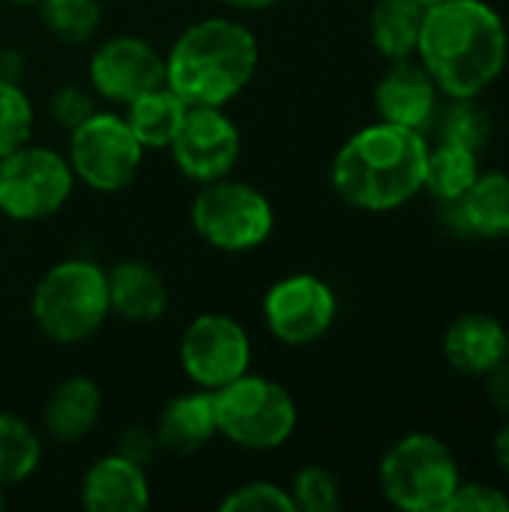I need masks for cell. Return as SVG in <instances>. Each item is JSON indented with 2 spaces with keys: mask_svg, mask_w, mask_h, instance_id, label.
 <instances>
[{
  "mask_svg": "<svg viewBox=\"0 0 509 512\" xmlns=\"http://www.w3.org/2000/svg\"><path fill=\"white\" fill-rule=\"evenodd\" d=\"M417 57L441 96L480 99L507 66V24L486 0H444L426 6Z\"/></svg>",
  "mask_w": 509,
  "mask_h": 512,
  "instance_id": "cell-1",
  "label": "cell"
},
{
  "mask_svg": "<svg viewBox=\"0 0 509 512\" xmlns=\"http://www.w3.org/2000/svg\"><path fill=\"white\" fill-rule=\"evenodd\" d=\"M426 159V132L378 120L339 147L330 165V183L348 207L390 213L423 192Z\"/></svg>",
  "mask_w": 509,
  "mask_h": 512,
  "instance_id": "cell-2",
  "label": "cell"
},
{
  "mask_svg": "<svg viewBox=\"0 0 509 512\" xmlns=\"http://www.w3.org/2000/svg\"><path fill=\"white\" fill-rule=\"evenodd\" d=\"M258 39L237 18H201L189 24L165 54V84L186 105L225 108L258 72Z\"/></svg>",
  "mask_w": 509,
  "mask_h": 512,
  "instance_id": "cell-3",
  "label": "cell"
},
{
  "mask_svg": "<svg viewBox=\"0 0 509 512\" xmlns=\"http://www.w3.org/2000/svg\"><path fill=\"white\" fill-rule=\"evenodd\" d=\"M30 315L39 333L57 345H78L96 336L108 315V276L90 258H63L33 285Z\"/></svg>",
  "mask_w": 509,
  "mask_h": 512,
  "instance_id": "cell-4",
  "label": "cell"
},
{
  "mask_svg": "<svg viewBox=\"0 0 509 512\" xmlns=\"http://www.w3.org/2000/svg\"><path fill=\"white\" fill-rule=\"evenodd\" d=\"M213 408L219 435L240 450H279L297 429L294 396L279 381L264 375L246 372L213 390Z\"/></svg>",
  "mask_w": 509,
  "mask_h": 512,
  "instance_id": "cell-5",
  "label": "cell"
},
{
  "mask_svg": "<svg viewBox=\"0 0 509 512\" xmlns=\"http://www.w3.org/2000/svg\"><path fill=\"white\" fill-rule=\"evenodd\" d=\"M384 498L402 512H444L462 474L453 450L429 432L399 438L378 468Z\"/></svg>",
  "mask_w": 509,
  "mask_h": 512,
  "instance_id": "cell-6",
  "label": "cell"
},
{
  "mask_svg": "<svg viewBox=\"0 0 509 512\" xmlns=\"http://www.w3.org/2000/svg\"><path fill=\"white\" fill-rule=\"evenodd\" d=\"M189 216L195 234L207 246L228 255L258 249L270 240L276 225L270 198L252 183L234 180L231 174L213 183H201Z\"/></svg>",
  "mask_w": 509,
  "mask_h": 512,
  "instance_id": "cell-7",
  "label": "cell"
},
{
  "mask_svg": "<svg viewBox=\"0 0 509 512\" xmlns=\"http://www.w3.org/2000/svg\"><path fill=\"white\" fill-rule=\"evenodd\" d=\"M144 144L117 111H93L69 132L66 159L78 183L93 192L126 189L144 162Z\"/></svg>",
  "mask_w": 509,
  "mask_h": 512,
  "instance_id": "cell-8",
  "label": "cell"
},
{
  "mask_svg": "<svg viewBox=\"0 0 509 512\" xmlns=\"http://www.w3.org/2000/svg\"><path fill=\"white\" fill-rule=\"evenodd\" d=\"M75 174L66 153L24 144L0 156V213L12 222H42L72 195Z\"/></svg>",
  "mask_w": 509,
  "mask_h": 512,
  "instance_id": "cell-9",
  "label": "cell"
},
{
  "mask_svg": "<svg viewBox=\"0 0 509 512\" xmlns=\"http://www.w3.org/2000/svg\"><path fill=\"white\" fill-rule=\"evenodd\" d=\"M180 369L198 390H219L252 366V342L246 327L222 312L192 318L180 336Z\"/></svg>",
  "mask_w": 509,
  "mask_h": 512,
  "instance_id": "cell-10",
  "label": "cell"
},
{
  "mask_svg": "<svg viewBox=\"0 0 509 512\" xmlns=\"http://www.w3.org/2000/svg\"><path fill=\"white\" fill-rule=\"evenodd\" d=\"M264 324L282 345L303 348L330 333L336 324V291L315 273H291L264 294Z\"/></svg>",
  "mask_w": 509,
  "mask_h": 512,
  "instance_id": "cell-11",
  "label": "cell"
},
{
  "mask_svg": "<svg viewBox=\"0 0 509 512\" xmlns=\"http://www.w3.org/2000/svg\"><path fill=\"white\" fill-rule=\"evenodd\" d=\"M171 156L192 183H213L234 174L243 150L237 123L216 105H189L180 132L171 141Z\"/></svg>",
  "mask_w": 509,
  "mask_h": 512,
  "instance_id": "cell-12",
  "label": "cell"
},
{
  "mask_svg": "<svg viewBox=\"0 0 509 512\" xmlns=\"http://www.w3.org/2000/svg\"><path fill=\"white\" fill-rule=\"evenodd\" d=\"M87 81L99 99L129 105L141 93L165 84V54L129 33L102 39L87 60Z\"/></svg>",
  "mask_w": 509,
  "mask_h": 512,
  "instance_id": "cell-13",
  "label": "cell"
},
{
  "mask_svg": "<svg viewBox=\"0 0 509 512\" xmlns=\"http://www.w3.org/2000/svg\"><path fill=\"white\" fill-rule=\"evenodd\" d=\"M438 84L432 75L411 60H393L384 78L375 87V108L384 123L426 132L438 114Z\"/></svg>",
  "mask_w": 509,
  "mask_h": 512,
  "instance_id": "cell-14",
  "label": "cell"
},
{
  "mask_svg": "<svg viewBox=\"0 0 509 512\" xmlns=\"http://www.w3.org/2000/svg\"><path fill=\"white\" fill-rule=\"evenodd\" d=\"M441 219L453 234L501 240L509 237V174L480 171L459 201H438Z\"/></svg>",
  "mask_w": 509,
  "mask_h": 512,
  "instance_id": "cell-15",
  "label": "cell"
},
{
  "mask_svg": "<svg viewBox=\"0 0 509 512\" xmlns=\"http://www.w3.org/2000/svg\"><path fill=\"white\" fill-rule=\"evenodd\" d=\"M81 504L90 512H141L150 504V480L144 465L108 453L81 477Z\"/></svg>",
  "mask_w": 509,
  "mask_h": 512,
  "instance_id": "cell-16",
  "label": "cell"
},
{
  "mask_svg": "<svg viewBox=\"0 0 509 512\" xmlns=\"http://www.w3.org/2000/svg\"><path fill=\"white\" fill-rule=\"evenodd\" d=\"M444 357L459 375L483 378L509 357L507 327L486 312L459 315L444 333Z\"/></svg>",
  "mask_w": 509,
  "mask_h": 512,
  "instance_id": "cell-17",
  "label": "cell"
},
{
  "mask_svg": "<svg viewBox=\"0 0 509 512\" xmlns=\"http://www.w3.org/2000/svg\"><path fill=\"white\" fill-rule=\"evenodd\" d=\"M108 276V303L111 315L129 324H153L168 309V285L162 273L138 258L117 261Z\"/></svg>",
  "mask_w": 509,
  "mask_h": 512,
  "instance_id": "cell-18",
  "label": "cell"
},
{
  "mask_svg": "<svg viewBox=\"0 0 509 512\" xmlns=\"http://www.w3.org/2000/svg\"><path fill=\"white\" fill-rule=\"evenodd\" d=\"M159 450L174 456H192L201 447H207L219 429H216V408L210 390H192L177 399H171L153 429Z\"/></svg>",
  "mask_w": 509,
  "mask_h": 512,
  "instance_id": "cell-19",
  "label": "cell"
},
{
  "mask_svg": "<svg viewBox=\"0 0 509 512\" xmlns=\"http://www.w3.org/2000/svg\"><path fill=\"white\" fill-rule=\"evenodd\" d=\"M99 414H102V393L96 381L84 375H72L51 390L42 408V423L57 444H75L96 429Z\"/></svg>",
  "mask_w": 509,
  "mask_h": 512,
  "instance_id": "cell-20",
  "label": "cell"
},
{
  "mask_svg": "<svg viewBox=\"0 0 509 512\" xmlns=\"http://www.w3.org/2000/svg\"><path fill=\"white\" fill-rule=\"evenodd\" d=\"M123 108H126L123 117L132 126L135 138L144 144V150H165V147H171L174 135L183 126V117L189 111V105L168 84H159V87L141 93L138 99H132Z\"/></svg>",
  "mask_w": 509,
  "mask_h": 512,
  "instance_id": "cell-21",
  "label": "cell"
},
{
  "mask_svg": "<svg viewBox=\"0 0 509 512\" xmlns=\"http://www.w3.org/2000/svg\"><path fill=\"white\" fill-rule=\"evenodd\" d=\"M423 12L417 0H378L369 18L372 45L387 60H411L417 54Z\"/></svg>",
  "mask_w": 509,
  "mask_h": 512,
  "instance_id": "cell-22",
  "label": "cell"
},
{
  "mask_svg": "<svg viewBox=\"0 0 509 512\" xmlns=\"http://www.w3.org/2000/svg\"><path fill=\"white\" fill-rule=\"evenodd\" d=\"M477 174H480V159L474 150L438 144V147H429L423 189L438 201H459L471 189Z\"/></svg>",
  "mask_w": 509,
  "mask_h": 512,
  "instance_id": "cell-23",
  "label": "cell"
},
{
  "mask_svg": "<svg viewBox=\"0 0 509 512\" xmlns=\"http://www.w3.org/2000/svg\"><path fill=\"white\" fill-rule=\"evenodd\" d=\"M42 462L39 435L15 414L0 411V489L18 486L36 474Z\"/></svg>",
  "mask_w": 509,
  "mask_h": 512,
  "instance_id": "cell-24",
  "label": "cell"
},
{
  "mask_svg": "<svg viewBox=\"0 0 509 512\" xmlns=\"http://www.w3.org/2000/svg\"><path fill=\"white\" fill-rule=\"evenodd\" d=\"M432 126L438 132V144H453L474 153H480L492 135V120L477 99H450L444 111L438 108Z\"/></svg>",
  "mask_w": 509,
  "mask_h": 512,
  "instance_id": "cell-25",
  "label": "cell"
},
{
  "mask_svg": "<svg viewBox=\"0 0 509 512\" xmlns=\"http://www.w3.org/2000/svg\"><path fill=\"white\" fill-rule=\"evenodd\" d=\"M36 6L45 30L66 45L90 42L102 24L99 0H39Z\"/></svg>",
  "mask_w": 509,
  "mask_h": 512,
  "instance_id": "cell-26",
  "label": "cell"
},
{
  "mask_svg": "<svg viewBox=\"0 0 509 512\" xmlns=\"http://www.w3.org/2000/svg\"><path fill=\"white\" fill-rule=\"evenodd\" d=\"M33 135V102L21 81L0 78V156L24 147Z\"/></svg>",
  "mask_w": 509,
  "mask_h": 512,
  "instance_id": "cell-27",
  "label": "cell"
},
{
  "mask_svg": "<svg viewBox=\"0 0 509 512\" xmlns=\"http://www.w3.org/2000/svg\"><path fill=\"white\" fill-rule=\"evenodd\" d=\"M291 501L297 512H333L342 504V486L333 471L321 465H306L291 480Z\"/></svg>",
  "mask_w": 509,
  "mask_h": 512,
  "instance_id": "cell-28",
  "label": "cell"
},
{
  "mask_svg": "<svg viewBox=\"0 0 509 512\" xmlns=\"http://www.w3.org/2000/svg\"><path fill=\"white\" fill-rule=\"evenodd\" d=\"M222 512H297L291 492L267 483V480H252L243 483L237 489H231L222 501H219Z\"/></svg>",
  "mask_w": 509,
  "mask_h": 512,
  "instance_id": "cell-29",
  "label": "cell"
},
{
  "mask_svg": "<svg viewBox=\"0 0 509 512\" xmlns=\"http://www.w3.org/2000/svg\"><path fill=\"white\" fill-rule=\"evenodd\" d=\"M48 111H51V117H54L66 132H72L78 123H84V120H87L93 111H99V108H96L93 93H87L81 84H63V87H57V90L51 93Z\"/></svg>",
  "mask_w": 509,
  "mask_h": 512,
  "instance_id": "cell-30",
  "label": "cell"
},
{
  "mask_svg": "<svg viewBox=\"0 0 509 512\" xmlns=\"http://www.w3.org/2000/svg\"><path fill=\"white\" fill-rule=\"evenodd\" d=\"M444 512H509V495L492 483H459Z\"/></svg>",
  "mask_w": 509,
  "mask_h": 512,
  "instance_id": "cell-31",
  "label": "cell"
},
{
  "mask_svg": "<svg viewBox=\"0 0 509 512\" xmlns=\"http://www.w3.org/2000/svg\"><path fill=\"white\" fill-rule=\"evenodd\" d=\"M156 450H159V444H156V435L153 432H147L141 426H129L117 438V450L114 453H120V456H126V459H132L138 465H147L156 456Z\"/></svg>",
  "mask_w": 509,
  "mask_h": 512,
  "instance_id": "cell-32",
  "label": "cell"
},
{
  "mask_svg": "<svg viewBox=\"0 0 509 512\" xmlns=\"http://www.w3.org/2000/svg\"><path fill=\"white\" fill-rule=\"evenodd\" d=\"M483 378H486L489 402H492L498 411L509 414V357L504 360V363H498L489 375H483Z\"/></svg>",
  "mask_w": 509,
  "mask_h": 512,
  "instance_id": "cell-33",
  "label": "cell"
},
{
  "mask_svg": "<svg viewBox=\"0 0 509 512\" xmlns=\"http://www.w3.org/2000/svg\"><path fill=\"white\" fill-rule=\"evenodd\" d=\"M21 75H24V57L15 48H3L0 51V78L21 81Z\"/></svg>",
  "mask_w": 509,
  "mask_h": 512,
  "instance_id": "cell-34",
  "label": "cell"
},
{
  "mask_svg": "<svg viewBox=\"0 0 509 512\" xmlns=\"http://www.w3.org/2000/svg\"><path fill=\"white\" fill-rule=\"evenodd\" d=\"M495 459H498L501 471L509 477V423H504L495 435Z\"/></svg>",
  "mask_w": 509,
  "mask_h": 512,
  "instance_id": "cell-35",
  "label": "cell"
},
{
  "mask_svg": "<svg viewBox=\"0 0 509 512\" xmlns=\"http://www.w3.org/2000/svg\"><path fill=\"white\" fill-rule=\"evenodd\" d=\"M219 3H225L228 9H237V12H261V9H270L279 0H219Z\"/></svg>",
  "mask_w": 509,
  "mask_h": 512,
  "instance_id": "cell-36",
  "label": "cell"
},
{
  "mask_svg": "<svg viewBox=\"0 0 509 512\" xmlns=\"http://www.w3.org/2000/svg\"><path fill=\"white\" fill-rule=\"evenodd\" d=\"M417 3H420V6L426 9V6H435V3H444V0H417Z\"/></svg>",
  "mask_w": 509,
  "mask_h": 512,
  "instance_id": "cell-37",
  "label": "cell"
},
{
  "mask_svg": "<svg viewBox=\"0 0 509 512\" xmlns=\"http://www.w3.org/2000/svg\"><path fill=\"white\" fill-rule=\"evenodd\" d=\"M6 3H21V6H27V3H30V6H36L39 0H6Z\"/></svg>",
  "mask_w": 509,
  "mask_h": 512,
  "instance_id": "cell-38",
  "label": "cell"
},
{
  "mask_svg": "<svg viewBox=\"0 0 509 512\" xmlns=\"http://www.w3.org/2000/svg\"><path fill=\"white\" fill-rule=\"evenodd\" d=\"M0 510H3V489H0Z\"/></svg>",
  "mask_w": 509,
  "mask_h": 512,
  "instance_id": "cell-39",
  "label": "cell"
},
{
  "mask_svg": "<svg viewBox=\"0 0 509 512\" xmlns=\"http://www.w3.org/2000/svg\"><path fill=\"white\" fill-rule=\"evenodd\" d=\"M507 339H509V327H507Z\"/></svg>",
  "mask_w": 509,
  "mask_h": 512,
  "instance_id": "cell-40",
  "label": "cell"
}]
</instances>
